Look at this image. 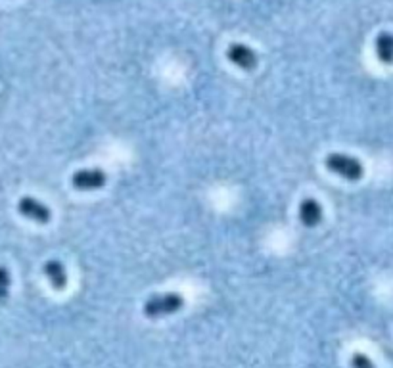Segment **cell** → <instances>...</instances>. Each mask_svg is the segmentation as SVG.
I'll return each mask as SVG.
<instances>
[{
	"instance_id": "6da1fadb",
	"label": "cell",
	"mask_w": 393,
	"mask_h": 368,
	"mask_svg": "<svg viewBox=\"0 0 393 368\" xmlns=\"http://www.w3.org/2000/svg\"><path fill=\"white\" fill-rule=\"evenodd\" d=\"M183 305V296H179L175 291H167V294H160V296L148 298L144 307H142V311H144L148 319H162V317H167V315L181 311Z\"/></svg>"
},
{
	"instance_id": "7a4b0ae2",
	"label": "cell",
	"mask_w": 393,
	"mask_h": 368,
	"mask_svg": "<svg viewBox=\"0 0 393 368\" xmlns=\"http://www.w3.org/2000/svg\"><path fill=\"white\" fill-rule=\"evenodd\" d=\"M324 165H326L328 171L336 173V175H340L345 180H352V183H357L359 178L363 177V173H365L359 159H355L352 156H345V154H328Z\"/></svg>"
},
{
	"instance_id": "3957f363",
	"label": "cell",
	"mask_w": 393,
	"mask_h": 368,
	"mask_svg": "<svg viewBox=\"0 0 393 368\" xmlns=\"http://www.w3.org/2000/svg\"><path fill=\"white\" fill-rule=\"evenodd\" d=\"M18 211L29 221H35L39 225H46L50 221V209L39 199L31 198V196H23L18 202Z\"/></svg>"
},
{
	"instance_id": "277c9868",
	"label": "cell",
	"mask_w": 393,
	"mask_h": 368,
	"mask_svg": "<svg viewBox=\"0 0 393 368\" xmlns=\"http://www.w3.org/2000/svg\"><path fill=\"white\" fill-rule=\"evenodd\" d=\"M105 180H108V177L102 169H81L77 173H73V177H71L73 186L83 192L98 190L104 186Z\"/></svg>"
},
{
	"instance_id": "5b68a950",
	"label": "cell",
	"mask_w": 393,
	"mask_h": 368,
	"mask_svg": "<svg viewBox=\"0 0 393 368\" xmlns=\"http://www.w3.org/2000/svg\"><path fill=\"white\" fill-rule=\"evenodd\" d=\"M226 56H228V60H231L232 64L238 65L240 70L244 71L255 70V65H257V56H255V52H253L250 46H246V44H238V43L231 44L228 50H226Z\"/></svg>"
},
{
	"instance_id": "8992f818",
	"label": "cell",
	"mask_w": 393,
	"mask_h": 368,
	"mask_svg": "<svg viewBox=\"0 0 393 368\" xmlns=\"http://www.w3.org/2000/svg\"><path fill=\"white\" fill-rule=\"evenodd\" d=\"M299 221H302L303 227H318L321 221H323V207H321V204L313 198L302 199V204H299Z\"/></svg>"
},
{
	"instance_id": "52a82bcc",
	"label": "cell",
	"mask_w": 393,
	"mask_h": 368,
	"mask_svg": "<svg viewBox=\"0 0 393 368\" xmlns=\"http://www.w3.org/2000/svg\"><path fill=\"white\" fill-rule=\"evenodd\" d=\"M42 270H44V276L49 278L50 286L54 290H65V286H67V272H65V267H63L62 263L56 261V259H50V261L44 263Z\"/></svg>"
},
{
	"instance_id": "ba28073f",
	"label": "cell",
	"mask_w": 393,
	"mask_h": 368,
	"mask_svg": "<svg viewBox=\"0 0 393 368\" xmlns=\"http://www.w3.org/2000/svg\"><path fill=\"white\" fill-rule=\"evenodd\" d=\"M376 56L382 64L392 65L393 64V35L392 33H380L376 37Z\"/></svg>"
},
{
	"instance_id": "9c48e42d",
	"label": "cell",
	"mask_w": 393,
	"mask_h": 368,
	"mask_svg": "<svg viewBox=\"0 0 393 368\" xmlns=\"http://www.w3.org/2000/svg\"><path fill=\"white\" fill-rule=\"evenodd\" d=\"M10 284H12L10 270L6 267H0V305L4 303L10 296Z\"/></svg>"
},
{
	"instance_id": "30bf717a",
	"label": "cell",
	"mask_w": 393,
	"mask_h": 368,
	"mask_svg": "<svg viewBox=\"0 0 393 368\" xmlns=\"http://www.w3.org/2000/svg\"><path fill=\"white\" fill-rule=\"evenodd\" d=\"M352 367L353 368H376L373 364V361L366 357L365 353H355L352 357Z\"/></svg>"
}]
</instances>
